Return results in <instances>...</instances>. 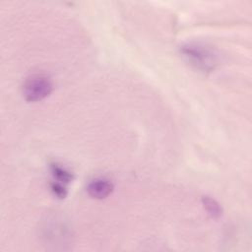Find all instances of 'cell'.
<instances>
[{
    "label": "cell",
    "mask_w": 252,
    "mask_h": 252,
    "mask_svg": "<svg viewBox=\"0 0 252 252\" xmlns=\"http://www.w3.org/2000/svg\"><path fill=\"white\" fill-rule=\"evenodd\" d=\"M180 54L194 68L202 72H212L219 64L218 54L209 46L189 42L180 46Z\"/></svg>",
    "instance_id": "6da1fadb"
},
{
    "label": "cell",
    "mask_w": 252,
    "mask_h": 252,
    "mask_svg": "<svg viewBox=\"0 0 252 252\" xmlns=\"http://www.w3.org/2000/svg\"><path fill=\"white\" fill-rule=\"evenodd\" d=\"M50 189L52 191V193L54 194V196H56L59 199H63L67 196V189L65 184L54 181L50 184Z\"/></svg>",
    "instance_id": "8992f818"
},
{
    "label": "cell",
    "mask_w": 252,
    "mask_h": 252,
    "mask_svg": "<svg viewBox=\"0 0 252 252\" xmlns=\"http://www.w3.org/2000/svg\"><path fill=\"white\" fill-rule=\"evenodd\" d=\"M50 171H51V174L54 178V181L63 183L65 185L72 182L73 179H74L73 173L70 170H68L64 166H61L58 163H51L50 164Z\"/></svg>",
    "instance_id": "277c9868"
},
{
    "label": "cell",
    "mask_w": 252,
    "mask_h": 252,
    "mask_svg": "<svg viewBox=\"0 0 252 252\" xmlns=\"http://www.w3.org/2000/svg\"><path fill=\"white\" fill-rule=\"evenodd\" d=\"M53 85L51 80L44 75H33L26 80L23 86V94L27 101H40L50 94Z\"/></svg>",
    "instance_id": "7a4b0ae2"
},
{
    "label": "cell",
    "mask_w": 252,
    "mask_h": 252,
    "mask_svg": "<svg viewBox=\"0 0 252 252\" xmlns=\"http://www.w3.org/2000/svg\"><path fill=\"white\" fill-rule=\"evenodd\" d=\"M113 188L114 186L110 180L103 177H98L89 182L87 191L92 198L104 199L112 193Z\"/></svg>",
    "instance_id": "3957f363"
},
{
    "label": "cell",
    "mask_w": 252,
    "mask_h": 252,
    "mask_svg": "<svg viewBox=\"0 0 252 252\" xmlns=\"http://www.w3.org/2000/svg\"><path fill=\"white\" fill-rule=\"evenodd\" d=\"M202 203L204 208L208 212V214L211 215V217L219 218L221 216L222 214L221 207L215 199H212L211 197H208V196H204L202 198Z\"/></svg>",
    "instance_id": "5b68a950"
}]
</instances>
